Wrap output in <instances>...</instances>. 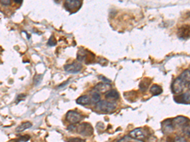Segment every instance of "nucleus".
Segmentation results:
<instances>
[{
  "label": "nucleus",
  "mask_w": 190,
  "mask_h": 142,
  "mask_svg": "<svg viewBox=\"0 0 190 142\" xmlns=\"http://www.w3.org/2000/svg\"><path fill=\"white\" fill-rule=\"evenodd\" d=\"M189 70H186L174 81L172 85V92L178 94L181 93L185 88H189Z\"/></svg>",
  "instance_id": "1"
},
{
  "label": "nucleus",
  "mask_w": 190,
  "mask_h": 142,
  "mask_svg": "<svg viewBox=\"0 0 190 142\" xmlns=\"http://www.w3.org/2000/svg\"><path fill=\"white\" fill-rule=\"evenodd\" d=\"M82 0H65V7L67 11L75 13L81 8Z\"/></svg>",
  "instance_id": "2"
},
{
  "label": "nucleus",
  "mask_w": 190,
  "mask_h": 142,
  "mask_svg": "<svg viewBox=\"0 0 190 142\" xmlns=\"http://www.w3.org/2000/svg\"><path fill=\"white\" fill-rule=\"evenodd\" d=\"M97 108L102 112L110 113L116 109V105L112 102L102 100L97 103Z\"/></svg>",
  "instance_id": "3"
},
{
  "label": "nucleus",
  "mask_w": 190,
  "mask_h": 142,
  "mask_svg": "<svg viewBox=\"0 0 190 142\" xmlns=\"http://www.w3.org/2000/svg\"><path fill=\"white\" fill-rule=\"evenodd\" d=\"M84 117L82 116L81 114H79L77 112L74 111V110H70L67 113L66 115V119L68 123L71 124H76L80 122Z\"/></svg>",
  "instance_id": "4"
},
{
  "label": "nucleus",
  "mask_w": 190,
  "mask_h": 142,
  "mask_svg": "<svg viewBox=\"0 0 190 142\" xmlns=\"http://www.w3.org/2000/svg\"><path fill=\"white\" fill-rule=\"evenodd\" d=\"M95 55L88 51H80L77 54V60L79 61H84L86 63H88V61L91 63L94 60Z\"/></svg>",
  "instance_id": "5"
},
{
  "label": "nucleus",
  "mask_w": 190,
  "mask_h": 142,
  "mask_svg": "<svg viewBox=\"0 0 190 142\" xmlns=\"http://www.w3.org/2000/svg\"><path fill=\"white\" fill-rule=\"evenodd\" d=\"M77 130L79 134L84 135V136H91L93 133L92 126L89 123H82L77 127Z\"/></svg>",
  "instance_id": "6"
},
{
  "label": "nucleus",
  "mask_w": 190,
  "mask_h": 142,
  "mask_svg": "<svg viewBox=\"0 0 190 142\" xmlns=\"http://www.w3.org/2000/svg\"><path fill=\"white\" fill-rule=\"evenodd\" d=\"M130 136L132 138L140 141H143L146 138L144 131L142 128H136V129L131 131Z\"/></svg>",
  "instance_id": "7"
},
{
  "label": "nucleus",
  "mask_w": 190,
  "mask_h": 142,
  "mask_svg": "<svg viewBox=\"0 0 190 142\" xmlns=\"http://www.w3.org/2000/svg\"><path fill=\"white\" fill-rule=\"evenodd\" d=\"M65 70L70 73H77L79 72L82 69V65L80 63L74 62L72 64H67L64 67Z\"/></svg>",
  "instance_id": "8"
},
{
  "label": "nucleus",
  "mask_w": 190,
  "mask_h": 142,
  "mask_svg": "<svg viewBox=\"0 0 190 142\" xmlns=\"http://www.w3.org/2000/svg\"><path fill=\"white\" fill-rule=\"evenodd\" d=\"M174 126L172 124V119H167L162 123V130L164 134H169L174 130Z\"/></svg>",
  "instance_id": "9"
},
{
  "label": "nucleus",
  "mask_w": 190,
  "mask_h": 142,
  "mask_svg": "<svg viewBox=\"0 0 190 142\" xmlns=\"http://www.w3.org/2000/svg\"><path fill=\"white\" fill-rule=\"evenodd\" d=\"M174 100L175 102L179 104H189V91L183 93V94L175 96Z\"/></svg>",
  "instance_id": "10"
},
{
  "label": "nucleus",
  "mask_w": 190,
  "mask_h": 142,
  "mask_svg": "<svg viewBox=\"0 0 190 142\" xmlns=\"http://www.w3.org/2000/svg\"><path fill=\"white\" fill-rule=\"evenodd\" d=\"M172 124L174 126H185L187 125L188 123H189V119L187 117L184 116H178L176 117L174 119L172 120Z\"/></svg>",
  "instance_id": "11"
},
{
  "label": "nucleus",
  "mask_w": 190,
  "mask_h": 142,
  "mask_svg": "<svg viewBox=\"0 0 190 142\" xmlns=\"http://www.w3.org/2000/svg\"><path fill=\"white\" fill-rule=\"evenodd\" d=\"M112 88V85L109 84L108 83H105V84H103V83H99V84H97L95 87V89L96 90V91L98 92H107L110 90Z\"/></svg>",
  "instance_id": "12"
},
{
  "label": "nucleus",
  "mask_w": 190,
  "mask_h": 142,
  "mask_svg": "<svg viewBox=\"0 0 190 142\" xmlns=\"http://www.w3.org/2000/svg\"><path fill=\"white\" fill-rule=\"evenodd\" d=\"M189 36V25H185L179 29L178 36L182 39H188Z\"/></svg>",
  "instance_id": "13"
},
{
  "label": "nucleus",
  "mask_w": 190,
  "mask_h": 142,
  "mask_svg": "<svg viewBox=\"0 0 190 142\" xmlns=\"http://www.w3.org/2000/svg\"><path fill=\"white\" fill-rule=\"evenodd\" d=\"M76 103L81 106L89 105L91 103V99L88 95H83L76 100Z\"/></svg>",
  "instance_id": "14"
},
{
  "label": "nucleus",
  "mask_w": 190,
  "mask_h": 142,
  "mask_svg": "<svg viewBox=\"0 0 190 142\" xmlns=\"http://www.w3.org/2000/svg\"><path fill=\"white\" fill-rule=\"evenodd\" d=\"M105 98L110 100H117L119 98V93L115 90H110L106 92Z\"/></svg>",
  "instance_id": "15"
},
{
  "label": "nucleus",
  "mask_w": 190,
  "mask_h": 142,
  "mask_svg": "<svg viewBox=\"0 0 190 142\" xmlns=\"http://www.w3.org/2000/svg\"><path fill=\"white\" fill-rule=\"evenodd\" d=\"M162 92H163V90H162L161 86L156 84H154L152 85L150 88V92L151 94L154 96H157L160 95Z\"/></svg>",
  "instance_id": "16"
},
{
  "label": "nucleus",
  "mask_w": 190,
  "mask_h": 142,
  "mask_svg": "<svg viewBox=\"0 0 190 142\" xmlns=\"http://www.w3.org/2000/svg\"><path fill=\"white\" fill-rule=\"evenodd\" d=\"M32 126V124L29 122V121H27V122H25V123H23L22 124H20L18 127H17L15 131L17 133H20V132H22L24 130L29 129V128H31Z\"/></svg>",
  "instance_id": "17"
},
{
  "label": "nucleus",
  "mask_w": 190,
  "mask_h": 142,
  "mask_svg": "<svg viewBox=\"0 0 190 142\" xmlns=\"http://www.w3.org/2000/svg\"><path fill=\"white\" fill-rule=\"evenodd\" d=\"M151 83L150 80L149 78H144V80H143L142 81L140 82V91H141V92H146V90L148 89V86H149L150 84Z\"/></svg>",
  "instance_id": "18"
},
{
  "label": "nucleus",
  "mask_w": 190,
  "mask_h": 142,
  "mask_svg": "<svg viewBox=\"0 0 190 142\" xmlns=\"http://www.w3.org/2000/svg\"><path fill=\"white\" fill-rule=\"evenodd\" d=\"M101 99V96H100L99 93L97 92H95L93 93L92 95V100L95 103H98Z\"/></svg>",
  "instance_id": "19"
},
{
  "label": "nucleus",
  "mask_w": 190,
  "mask_h": 142,
  "mask_svg": "<svg viewBox=\"0 0 190 142\" xmlns=\"http://www.w3.org/2000/svg\"><path fill=\"white\" fill-rule=\"evenodd\" d=\"M41 79H42V75H35L34 78V84L35 85H37L41 82Z\"/></svg>",
  "instance_id": "20"
},
{
  "label": "nucleus",
  "mask_w": 190,
  "mask_h": 142,
  "mask_svg": "<svg viewBox=\"0 0 190 142\" xmlns=\"http://www.w3.org/2000/svg\"><path fill=\"white\" fill-rule=\"evenodd\" d=\"M57 44V41H56V39H55V37L53 36H51L50 37V39L49 40V41H48V44L50 45V46H55V44Z\"/></svg>",
  "instance_id": "21"
},
{
  "label": "nucleus",
  "mask_w": 190,
  "mask_h": 142,
  "mask_svg": "<svg viewBox=\"0 0 190 142\" xmlns=\"http://www.w3.org/2000/svg\"><path fill=\"white\" fill-rule=\"evenodd\" d=\"M29 140H30V137L28 136V135H26V136H23L22 137H20L17 141H29Z\"/></svg>",
  "instance_id": "22"
},
{
  "label": "nucleus",
  "mask_w": 190,
  "mask_h": 142,
  "mask_svg": "<svg viewBox=\"0 0 190 142\" xmlns=\"http://www.w3.org/2000/svg\"><path fill=\"white\" fill-rule=\"evenodd\" d=\"M26 97V95H24V94H20V95H19L18 96H17V103L20 102V101H22V100L24 99V98Z\"/></svg>",
  "instance_id": "23"
},
{
  "label": "nucleus",
  "mask_w": 190,
  "mask_h": 142,
  "mask_svg": "<svg viewBox=\"0 0 190 142\" xmlns=\"http://www.w3.org/2000/svg\"><path fill=\"white\" fill-rule=\"evenodd\" d=\"M1 3L3 5L5 6H8L11 4V1L10 0H0Z\"/></svg>",
  "instance_id": "24"
},
{
  "label": "nucleus",
  "mask_w": 190,
  "mask_h": 142,
  "mask_svg": "<svg viewBox=\"0 0 190 142\" xmlns=\"http://www.w3.org/2000/svg\"><path fill=\"white\" fill-rule=\"evenodd\" d=\"M175 141H185L186 140L184 139V138H182V137H177V138H176V139H175Z\"/></svg>",
  "instance_id": "25"
},
{
  "label": "nucleus",
  "mask_w": 190,
  "mask_h": 142,
  "mask_svg": "<svg viewBox=\"0 0 190 142\" xmlns=\"http://www.w3.org/2000/svg\"><path fill=\"white\" fill-rule=\"evenodd\" d=\"M69 141H83L84 140L80 139V138H72V139H70Z\"/></svg>",
  "instance_id": "26"
},
{
  "label": "nucleus",
  "mask_w": 190,
  "mask_h": 142,
  "mask_svg": "<svg viewBox=\"0 0 190 142\" xmlns=\"http://www.w3.org/2000/svg\"><path fill=\"white\" fill-rule=\"evenodd\" d=\"M100 78H101V79L102 80H103V82H105V83H110V80H107V79H106V78H105L104 77H101Z\"/></svg>",
  "instance_id": "27"
},
{
  "label": "nucleus",
  "mask_w": 190,
  "mask_h": 142,
  "mask_svg": "<svg viewBox=\"0 0 190 142\" xmlns=\"http://www.w3.org/2000/svg\"><path fill=\"white\" fill-rule=\"evenodd\" d=\"M13 1L17 3H21L22 2V0H13Z\"/></svg>",
  "instance_id": "28"
}]
</instances>
